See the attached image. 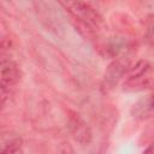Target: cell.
Instances as JSON below:
<instances>
[{
	"label": "cell",
	"mask_w": 154,
	"mask_h": 154,
	"mask_svg": "<svg viewBox=\"0 0 154 154\" xmlns=\"http://www.w3.org/2000/svg\"><path fill=\"white\" fill-rule=\"evenodd\" d=\"M125 71H126V63H124L122 59H117L112 61L105 71L101 82V90L103 93H109L118 84Z\"/></svg>",
	"instance_id": "obj_5"
},
{
	"label": "cell",
	"mask_w": 154,
	"mask_h": 154,
	"mask_svg": "<svg viewBox=\"0 0 154 154\" xmlns=\"http://www.w3.org/2000/svg\"><path fill=\"white\" fill-rule=\"evenodd\" d=\"M1 154H24L23 142L20 138H13L2 147Z\"/></svg>",
	"instance_id": "obj_6"
},
{
	"label": "cell",
	"mask_w": 154,
	"mask_h": 154,
	"mask_svg": "<svg viewBox=\"0 0 154 154\" xmlns=\"http://www.w3.org/2000/svg\"><path fill=\"white\" fill-rule=\"evenodd\" d=\"M22 78V71L18 64L10 59H2L1 60V67H0V83H1V100L2 103L6 99L7 90L10 91V88L18 84V82Z\"/></svg>",
	"instance_id": "obj_4"
},
{
	"label": "cell",
	"mask_w": 154,
	"mask_h": 154,
	"mask_svg": "<svg viewBox=\"0 0 154 154\" xmlns=\"http://www.w3.org/2000/svg\"><path fill=\"white\" fill-rule=\"evenodd\" d=\"M143 154H154V143H153L152 146H149V147L143 152Z\"/></svg>",
	"instance_id": "obj_8"
},
{
	"label": "cell",
	"mask_w": 154,
	"mask_h": 154,
	"mask_svg": "<svg viewBox=\"0 0 154 154\" xmlns=\"http://www.w3.org/2000/svg\"><path fill=\"white\" fill-rule=\"evenodd\" d=\"M148 40H149V42L152 43V45H154V22L152 23V25L149 26V29H148Z\"/></svg>",
	"instance_id": "obj_7"
},
{
	"label": "cell",
	"mask_w": 154,
	"mask_h": 154,
	"mask_svg": "<svg viewBox=\"0 0 154 154\" xmlns=\"http://www.w3.org/2000/svg\"><path fill=\"white\" fill-rule=\"evenodd\" d=\"M150 100H152V102H153V105H154V94L150 96Z\"/></svg>",
	"instance_id": "obj_9"
},
{
	"label": "cell",
	"mask_w": 154,
	"mask_h": 154,
	"mask_svg": "<svg viewBox=\"0 0 154 154\" xmlns=\"http://www.w3.org/2000/svg\"><path fill=\"white\" fill-rule=\"evenodd\" d=\"M67 128L72 138L82 146H88L93 140V132L88 123L75 111H69Z\"/></svg>",
	"instance_id": "obj_3"
},
{
	"label": "cell",
	"mask_w": 154,
	"mask_h": 154,
	"mask_svg": "<svg viewBox=\"0 0 154 154\" xmlns=\"http://www.w3.org/2000/svg\"><path fill=\"white\" fill-rule=\"evenodd\" d=\"M150 70V65L147 60L137 61L129 71L128 77L124 82L123 90L128 93L141 91L149 85V76L148 72Z\"/></svg>",
	"instance_id": "obj_2"
},
{
	"label": "cell",
	"mask_w": 154,
	"mask_h": 154,
	"mask_svg": "<svg viewBox=\"0 0 154 154\" xmlns=\"http://www.w3.org/2000/svg\"><path fill=\"white\" fill-rule=\"evenodd\" d=\"M61 5L66 11L84 26H97L101 23V16L88 2L83 1H63Z\"/></svg>",
	"instance_id": "obj_1"
}]
</instances>
